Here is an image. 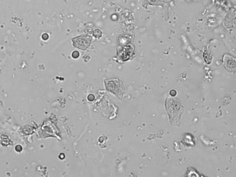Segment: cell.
I'll list each match as a JSON object with an SVG mask.
<instances>
[{"instance_id":"obj_1","label":"cell","mask_w":236,"mask_h":177,"mask_svg":"<svg viewBox=\"0 0 236 177\" xmlns=\"http://www.w3.org/2000/svg\"><path fill=\"white\" fill-rule=\"evenodd\" d=\"M105 86L106 90L111 92L114 93L119 98L125 93L124 84L122 81L117 78H110L105 80Z\"/></svg>"},{"instance_id":"obj_2","label":"cell","mask_w":236,"mask_h":177,"mask_svg":"<svg viewBox=\"0 0 236 177\" xmlns=\"http://www.w3.org/2000/svg\"><path fill=\"white\" fill-rule=\"evenodd\" d=\"M74 45L75 47L81 49H86L89 46L91 39L89 37L85 35H82L80 37H77L72 39Z\"/></svg>"},{"instance_id":"obj_3","label":"cell","mask_w":236,"mask_h":177,"mask_svg":"<svg viewBox=\"0 0 236 177\" xmlns=\"http://www.w3.org/2000/svg\"><path fill=\"white\" fill-rule=\"evenodd\" d=\"M223 65L225 69L228 71H235L236 70V60L235 58L228 54H224L223 56Z\"/></svg>"},{"instance_id":"obj_4","label":"cell","mask_w":236,"mask_h":177,"mask_svg":"<svg viewBox=\"0 0 236 177\" xmlns=\"http://www.w3.org/2000/svg\"><path fill=\"white\" fill-rule=\"evenodd\" d=\"M94 36H95V37L98 38V37H100L102 35V32L99 29H96L94 31Z\"/></svg>"},{"instance_id":"obj_5","label":"cell","mask_w":236,"mask_h":177,"mask_svg":"<svg viewBox=\"0 0 236 177\" xmlns=\"http://www.w3.org/2000/svg\"><path fill=\"white\" fill-rule=\"evenodd\" d=\"M79 56H80V54H79V53L77 52V51H74V52H73V53L72 54V57H73L74 58H78Z\"/></svg>"},{"instance_id":"obj_6","label":"cell","mask_w":236,"mask_h":177,"mask_svg":"<svg viewBox=\"0 0 236 177\" xmlns=\"http://www.w3.org/2000/svg\"><path fill=\"white\" fill-rule=\"evenodd\" d=\"M170 94L172 96H176V94H177V92H176V91L175 90H171V91Z\"/></svg>"}]
</instances>
